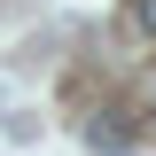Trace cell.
Segmentation results:
<instances>
[{
  "label": "cell",
  "mask_w": 156,
  "mask_h": 156,
  "mask_svg": "<svg viewBox=\"0 0 156 156\" xmlns=\"http://www.w3.org/2000/svg\"><path fill=\"white\" fill-rule=\"evenodd\" d=\"M140 140V125H133V109H101L94 125H86V148H101V156H125Z\"/></svg>",
  "instance_id": "6da1fadb"
},
{
  "label": "cell",
  "mask_w": 156,
  "mask_h": 156,
  "mask_svg": "<svg viewBox=\"0 0 156 156\" xmlns=\"http://www.w3.org/2000/svg\"><path fill=\"white\" fill-rule=\"evenodd\" d=\"M133 23H140V31L156 39V0H133Z\"/></svg>",
  "instance_id": "7a4b0ae2"
}]
</instances>
